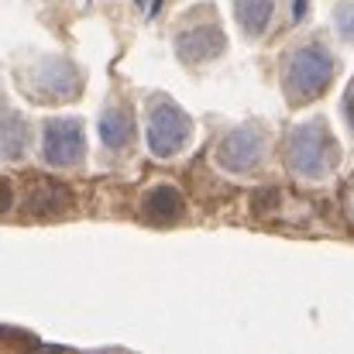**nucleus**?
<instances>
[{"mask_svg": "<svg viewBox=\"0 0 354 354\" xmlns=\"http://www.w3.org/2000/svg\"><path fill=\"white\" fill-rule=\"evenodd\" d=\"M282 158H286V169L296 179L324 183L341 165V145L330 134L324 118H306L289 127V134L282 141Z\"/></svg>", "mask_w": 354, "mask_h": 354, "instance_id": "obj_1", "label": "nucleus"}, {"mask_svg": "<svg viewBox=\"0 0 354 354\" xmlns=\"http://www.w3.org/2000/svg\"><path fill=\"white\" fill-rule=\"evenodd\" d=\"M337 69H341V59L324 41L313 38V41L296 45L282 62V93H286V100L292 107H306V104L320 100L330 90Z\"/></svg>", "mask_w": 354, "mask_h": 354, "instance_id": "obj_2", "label": "nucleus"}, {"mask_svg": "<svg viewBox=\"0 0 354 354\" xmlns=\"http://www.w3.org/2000/svg\"><path fill=\"white\" fill-rule=\"evenodd\" d=\"M17 86L38 104H69L83 93V73L66 55H35L17 69Z\"/></svg>", "mask_w": 354, "mask_h": 354, "instance_id": "obj_3", "label": "nucleus"}, {"mask_svg": "<svg viewBox=\"0 0 354 354\" xmlns=\"http://www.w3.org/2000/svg\"><path fill=\"white\" fill-rule=\"evenodd\" d=\"M193 141V118L169 97H155L145 114V145L155 158H176Z\"/></svg>", "mask_w": 354, "mask_h": 354, "instance_id": "obj_4", "label": "nucleus"}, {"mask_svg": "<svg viewBox=\"0 0 354 354\" xmlns=\"http://www.w3.org/2000/svg\"><path fill=\"white\" fill-rule=\"evenodd\" d=\"M268 155V134L258 124H237L227 134H221V141L214 145V162L221 172L227 176H254L261 169Z\"/></svg>", "mask_w": 354, "mask_h": 354, "instance_id": "obj_5", "label": "nucleus"}, {"mask_svg": "<svg viewBox=\"0 0 354 354\" xmlns=\"http://www.w3.org/2000/svg\"><path fill=\"white\" fill-rule=\"evenodd\" d=\"M172 48H176V59L189 69L196 66H210L217 62L224 52H227V35L217 28L214 14H207V21H193L186 17L176 35H172Z\"/></svg>", "mask_w": 354, "mask_h": 354, "instance_id": "obj_6", "label": "nucleus"}, {"mask_svg": "<svg viewBox=\"0 0 354 354\" xmlns=\"http://www.w3.org/2000/svg\"><path fill=\"white\" fill-rule=\"evenodd\" d=\"M41 158L52 169H76L86 162V124L80 118H48L41 124Z\"/></svg>", "mask_w": 354, "mask_h": 354, "instance_id": "obj_7", "label": "nucleus"}, {"mask_svg": "<svg viewBox=\"0 0 354 354\" xmlns=\"http://www.w3.org/2000/svg\"><path fill=\"white\" fill-rule=\"evenodd\" d=\"M97 134H100V145L107 151H127L134 145V134H138V124H134V111L124 104V100H111L104 107V114L97 120Z\"/></svg>", "mask_w": 354, "mask_h": 354, "instance_id": "obj_8", "label": "nucleus"}, {"mask_svg": "<svg viewBox=\"0 0 354 354\" xmlns=\"http://www.w3.org/2000/svg\"><path fill=\"white\" fill-rule=\"evenodd\" d=\"M183 214H186V200H183V193L172 183H155V186L145 189V196H141V217L148 224L169 227V224H179Z\"/></svg>", "mask_w": 354, "mask_h": 354, "instance_id": "obj_9", "label": "nucleus"}, {"mask_svg": "<svg viewBox=\"0 0 354 354\" xmlns=\"http://www.w3.org/2000/svg\"><path fill=\"white\" fill-rule=\"evenodd\" d=\"M279 0H234V21L244 41H261L275 24Z\"/></svg>", "mask_w": 354, "mask_h": 354, "instance_id": "obj_10", "label": "nucleus"}, {"mask_svg": "<svg viewBox=\"0 0 354 354\" xmlns=\"http://www.w3.org/2000/svg\"><path fill=\"white\" fill-rule=\"evenodd\" d=\"M0 151L3 162L17 165L31 151V124L17 107H3V124H0Z\"/></svg>", "mask_w": 354, "mask_h": 354, "instance_id": "obj_11", "label": "nucleus"}, {"mask_svg": "<svg viewBox=\"0 0 354 354\" xmlns=\"http://www.w3.org/2000/svg\"><path fill=\"white\" fill-rule=\"evenodd\" d=\"M66 210H69V193L59 183H35L24 193V214L28 217L52 221V217H62Z\"/></svg>", "mask_w": 354, "mask_h": 354, "instance_id": "obj_12", "label": "nucleus"}, {"mask_svg": "<svg viewBox=\"0 0 354 354\" xmlns=\"http://www.w3.org/2000/svg\"><path fill=\"white\" fill-rule=\"evenodd\" d=\"M330 28L341 45H354V0H337L330 10Z\"/></svg>", "mask_w": 354, "mask_h": 354, "instance_id": "obj_13", "label": "nucleus"}, {"mask_svg": "<svg viewBox=\"0 0 354 354\" xmlns=\"http://www.w3.org/2000/svg\"><path fill=\"white\" fill-rule=\"evenodd\" d=\"M272 207H279V193H275L272 186H265V189L258 193V200L251 203V210H254L258 217H268V214H272Z\"/></svg>", "mask_w": 354, "mask_h": 354, "instance_id": "obj_14", "label": "nucleus"}, {"mask_svg": "<svg viewBox=\"0 0 354 354\" xmlns=\"http://www.w3.org/2000/svg\"><path fill=\"white\" fill-rule=\"evenodd\" d=\"M341 114H344V124L351 127L354 134V83L348 86V93H344V104H341Z\"/></svg>", "mask_w": 354, "mask_h": 354, "instance_id": "obj_15", "label": "nucleus"}, {"mask_svg": "<svg viewBox=\"0 0 354 354\" xmlns=\"http://www.w3.org/2000/svg\"><path fill=\"white\" fill-rule=\"evenodd\" d=\"M344 217H348V221L354 224V183L348 186V189H344Z\"/></svg>", "mask_w": 354, "mask_h": 354, "instance_id": "obj_16", "label": "nucleus"}]
</instances>
